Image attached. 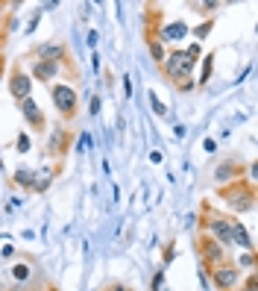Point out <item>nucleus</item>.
<instances>
[{"label":"nucleus","instance_id":"f257e3e1","mask_svg":"<svg viewBox=\"0 0 258 291\" xmlns=\"http://www.w3.org/2000/svg\"><path fill=\"white\" fill-rule=\"evenodd\" d=\"M194 62H197V59H191L188 53H170L167 62H164V68H167V74H170L173 80H185L188 74H191V68H194Z\"/></svg>","mask_w":258,"mask_h":291},{"label":"nucleus","instance_id":"f03ea898","mask_svg":"<svg viewBox=\"0 0 258 291\" xmlns=\"http://www.w3.org/2000/svg\"><path fill=\"white\" fill-rule=\"evenodd\" d=\"M53 103H56L59 112H70L76 103V92L70 85H53Z\"/></svg>","mask_w":258,"mask_h":291},{"label":"nucleus","instance_id":"7ed1b4c3","mask_svg":"<svg viewBox=\"0 0 258 291\" xmlns=\"http://www.w3.org/2000/svg\"><path fill=\"white\" fill-rule=\"evenodd\" d=\"M9 88H12V94H15L18 100H27V97H30V88H33V80H30V77H23V74H15Z\"/></svg>","mask_w":258,"mask_h":291},{"label":"nucleus","instance_id":"20e7f679","mask_svg":"<svg viewBox=\"0 0 258 291\" xmlns=\"http://www.w3.org/2000/svg\"><path fill=\"white\" fill-rule=\"evenodd\" d=\"M214 280L223 288H232V285H238V268H217L214 271Z\"/></svg>","mask_w":258,"mask_h":291},{"label":"nucleus","instance_id":"39448f33","mask_svg":"<svg viewBox=\"0 0 258 291\" xmlns=\"http://www.w3.org/2000/svg\"><path fill=\"white\" fill-rule=\"evenodd\" d=\"M188 35V27L182 21H176V24H167V27H164V41H179V38H185Z\"/></svg>","mask_w":258,"mask_h":291},{"label":"nucleus","instance_id":"423d86ee","mask_svg":"<svg viewBox=\"0 0 258 291\" xmlns=\"http://www.w3.org/2000/svg\"><path fill=\"white\" fill-rule=\"evenodd\" d=\"M229 233H232V241H238L241 247H252V241H249V235H246V230H244V223H229Z\"/></svg>","mask_w":258,"mask_h":291},{"label":"nucleus","instance_id":"0eeeda50","mask_svg":"<svg viewBox=\"0 0 258 291\" xmlns=\"http://www.w3.org/2000/svg\"><path fill=\"white\" fill-rule=\"evenodd\" d=\"M211 233L217 235L220 244H229V241H232V233H229V223L226 221H211Z\"/></svg>","mask_w":258,"mask_h":291},{"label":"nucleus","instance_id":"6e6552de","mask_svg":"<svg viewBox=\"0 0 258 291\" xmlns=\"http://www.w3.org/2000/svg\"><path fill=\"white\" fill-rule=\"evenodd\" d=\"M21 103H23V115H27V121H30L33 127H38V124H41V112H38V106H35L30 97H27V100H21Z\"/></svg>","mask_w":258,"mask_h":291},{"label":"nucleus","instance_id":"1a4fd4ad","mask_svg":"<svg viewBox=\"0 0 258 291\" xmlns=\"http://www.w3.org/2000/svg\"><path fill=\"white\" fill-rule=\"evenodd\" d=\"M35 74H38L41 80H50V77L56 74V65H47V62H38V65H35Z\"/></svg>","mask_w":258,"mask_h":291},{"label":"nucleus","instance_id":"9d476101","mask_svg":"<svg viewBox=\"0 0 258 291\" xmlns=\"http://www.w3.org/2000/svg\"><path fill=\"white\" fill-rule=\"evenodd\" d=\"M150 103H152V109H156V115H167V109H164V103L156 97V94L150 92Z\"/></svg>","mask_w":258,"mask_h":291},{"label":"nucleus","instance_id":"9b49d317","mask_svg":"<svg viewBox=\"0 0 258 291\" xmlns=\"http://www.w3.org/2000/svg\"><path fill=\"white\" fill-rule=\"evenodd\" d=\"M38 53H41V56H62V47L59 44H53V47H41V50H38Z\"/></svg>","mask_w":258,"mask_h":291},{"label":"nucleus","instance_id":"f8f14e48","mask_svg":"<svg viewBox=\"0 0 258 291\" xmlns=\"http://www.w3.org/2000/svg\"><path fill=\"white\" fill-rule=\"evenodd\" d=\"M15 180H18L21 186H33V174H30V171H18V174H15Z\"/></svg>","mask_w":258,"mask_h":291},{"label":"nucleus","instance_id":"ddd939ff","mask_svg":"<svg viewBox=\"0 0 258 291\" xmlns=\"http://www.w3.org/2000/svg\"><path fill=\"white\" fill-rule=\"evenodd\" d=\"M12 274H15V280H27V277H30V268H27V265H15Z\"/></svg>","mask_w":258,"mask_h":291},{"label":"nucleus","instance_id":"4468645a","mask_svg":"<svg viewBox=\"0 0 258 291\" xmlns=\"http://www.w3.org/2000/svg\"><path fill=\"white\" fill-rule=\"evenodd\" d=\"M211 30V24H202V27H197V30H194V35H197V38H205V33H209Z\"/></svg>","mask_w":258,"mask_h":291},{"label":"nucleus","instance_id":"2eb2a0df","mask_svg":"<svg viewBox=\"0 0 258 291\" xmlns=\"http://www.w3.org/2000/svg\"><path fill=\"white\" fill-rule=\"evenodd\" d=\"M18 150H21V153L30 150V139H27V136H21V139H18Z\"/></svg>","mask_w":258,"mask_h":291},{"label":"nucleus","instance_id":"dca6fc26","mask_svg":"<svg viewBox=\"0 0 258 291\" xmlns=\"http://www.w3.org/2000/svg\"><path fill=\"white\" fill-rule=\"evenodd\" d=\"M150 50H152V56H156V59H164V50H162V44H152Z\"/></svg>","mask_w":258,"mask_h":291},{"label":"nucleus","instance_id":"f3484780","mask_svg":"<svg viewBox=\"0 0 258 291\" xmlns=\"http://www.w3.org/2000/svg\"><path fill=\"white\" fill-rule=\"evenodd\" d=\"M209 259H220V250H217V244H209Z\"/></svg>","mask_w":258,"mask_h":291},{"label":"nucleus","instance_id":"a211bd4d","mask_svg":"<svg viewBox=\"0 0 258 291\" xmlns=\"http://www.w3.org/2000/svg\"><path fill=\"white\" fill-rule=\"evenodd\" d=\"M202 147H205V150H217V144H214V139H205V141H202Z\"/></svg>","mask_w":258,"mask_h":291},{"label":"nucleus","instance_id":"6ab92c4d","mask_svg":"<svg viewBox=\"0 0 258 291\" xmlns=\"http://www.w3.org/2000/svg\"><path fill=\"white\" fill-rule=\"evenodd\" d=\"M100 112V97H91V115H97Z\"/></svg>","mask_w":258,"mask_h":291},{"label":"nucleus","instance_id":"aec40b11","mask_svg":"<svg viewBox=\"0 0 258 291\" xmlns=\"http://www.w3.org/2000/svg\"><path fill=\"white\" fill-rule=\"evenodd\" d=\"M97 38H100V35H97V30H91V33H88V44L97 47Z\"/></svg>","mask_w":258,"mask_h":291},{"label":"nucleus","instance_id":"412c9836","mask_svg":"<svg viewBox=\"0 0 258 291\" xmlns=\"http://www.w3.org/2000/svg\"><path fill=\"white\" fill-rule=\"evenodd\" d=\"M241 265H244V268H252V256H249V253H246V256H241Z\"/></svg>","mask_w":258,"mask_h":291},{"label":"nucleus","instance_id":"4be33fe9","mask_svg":"<svg viewBox=\"0 0 258 291\" xmlns=\"http://www.w3.org/2000/svg\"><path fill=\"white\" fill-rule=\"evenodd\" d=\"M244 291H255V280H249V285H246Z\"/></svg>","mask_w":258,"mask_h":291},{"label":"nucleus","instance_id":"5701e85b","mask_svg":"<svg viewBox=\"0 0 258 291\" xmlns=\"http://www.w3.org/2000/svg\"><path fill=\"white\" fill-rule=\"evenodd\" d=\"M115 291H123V288H115Z\"/></svg>","mask_w":258,"mask_h":291}]
</instances>
